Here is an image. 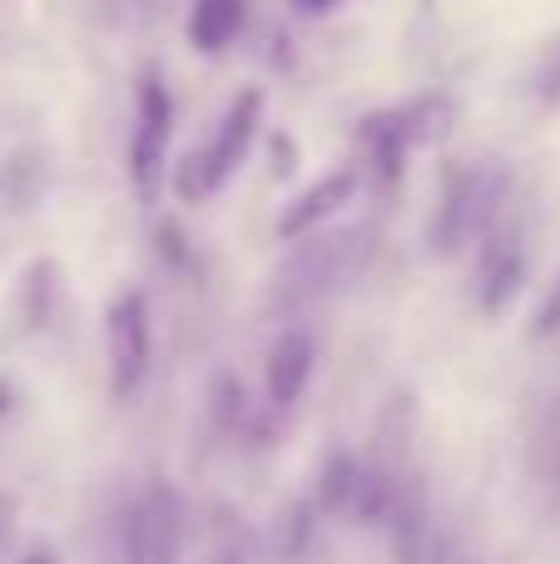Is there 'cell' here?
I'll use <instances>...</instances> for the list:
<instances>
[{
  "label": "cell",
  "mask_w": 560,
  "mask_h": 564,
  "mask_svg": "<svg viewBox=\"0 0 560 564\" xmlns=\"http://www.w3.org/2000/svg\"><path fill=\"white\" fill-rule=\"evenodd\" d=\"M502 204H506L502 169H476V164L446 169L442 204H437V218H432V248L442 258H452L466 243H482L486 234H496Z\"/></svg>",
  "instance_id": "cell-1"
},
{
  "label": "cell",
  "mask_w": 560,
  "mask_h": 564,
  "mask_svg": "<svg viewBox=\"0 0 560 564\" xmlns=\"http://www.w3.org/2000/svg\"><path fill=\"white\" fill-rule=\"evenodd\" d=\"M105 361H109V397L129 401L149 377L154 361V332H149V302L139 288H125L105 307Z\"/></svg>",
  "instance_id": "cell-2"
},
{
  "label": "cell",
  "mask_w": 560,
  "mask_h": 564,
  "mask_svg": "<svg viewBox=\"0 0 560 564\" xmlns=\"http://www.w3.org/2000/svg\"><path fill=\"white\" fill-rule=\"evenodd\" d=\"M129 564H179L184 555V496L169 480H149L129 510Z\"/></svg>",
  "instance_id": "cell-3"
},
{
  "label": "cell",
  "mask_w": 560,
  "mask_h": 564,
  "mask_svg": "<svg viewBox=\"0 0 560 564\" xmlns=\"http://www.w3.org/2000/svg\"><path fill=\"white\" fill-rule=\"evenodd\" d=\"M357 194H363V169H333V174H323L317 184H308L293 204H283V214H278V224H273L278 243H303V238H313L327 218H337L347 204H357Z\"/></svg>",
  "instance_id": "cell-4"
},
{
  "label": "cell",
  "mask_w": 560,
  "mask_h": 564,
  "mask_svg": "<svg viewBox=\"0 0 560 564\" xmlns=\"http://www.w3.org/2000/svg\"><path fill=\"white\" fill-rule=\"evenodd\" d=\"M258 129H263V89L248 85V89H238V95L228 99L224 119H218V134L204 144V164H208L214 188H224L228 178L244 169V159H248V149H254Z\"/></svg>",
  "instance_id": "cell-5"
},
{
  "label": "cell",
  "mask_w": 560,
  "mask_h": 564,
  "mask_svg": "<svg viewBox=\"0 0 560 564\" xmlns=\"http://www.w3.org/2000/svg\"><path fill=\"white\" fill-rule=\"evenodd\" d=\"M357 144H363V174H373L383 188H397L407 174V159H412L417 139H412V124H407V109H377V115L363 119L357 129Z\"/></svg>",
  "instance_id": "cell-6"
},
{
  "label": "cell",
  "mask_w": 560,
  "mask_h": 564,
  "mask_svg": "<svg viewBox=\"0 0 560 564\" xmlns=\"http://www.w3.org/2000/svg\"><path fill=\"white\" fill-rule=\"evenodd\" d=\"M313 367H317L313 332H303V327L278 332V341L268 347V361H263L268 406H273V411H293L298 397L308 391V381H313Z\"/></svg>",
  "instance_id": "cell-7"
},
{
  "label": "cell",
  "mask_w": 560,
  "mask_h": 564,
  "mask_svg": "<svg viewBox=\"0 0 560 564\" xmlns=\"http://www.w3.org/2000/svg\"><path fill=\"white\" fill-rule=\"evenodd\" d=\"M526 288V253L521 243L502 234L482 238V258H476V312L482 317H502Z\"/></svg>",
  "instance_id": "cell-8"
},
{
  "label": "cell",
  "mask_w": 560,
  "mask_h": 564,
  "mask_svg": "<svg viewBox=\"0 0 560 564\" xmlns=\"http://www.w3.org/2000/svg\"><path fill=\"white\" fill-rule=\"evenodd\" d=\"M387 535H392L397 564H427V555H432V506H427V486L417 476L397 480Z\"/></svg>",
  "instance_id": "cell-9"
},
{
  "label": "cell",
  "mask_w": 560,
  "mask_h": 564,
  "mask_svg": "<svg viewBox=\"0 0 560 564\" xmlns=\"http://www.w3.org/2000/svg\"><path fill=\"white\" fill-rule=\"evenodd\" d=\"M248 25V0H189L184 35L198 55H224Z\"/></svg>",
  "instance_id": "cell-10"
},
{
  "label": "cell",
  "mask_w": 560,
  "mask_h": 564,
  "mask_svg": "<svg viewBox=\"0 0 560 564\" xmlns=\"http://www.w3.org/2000/svg\"><path fill=\"white\" fill-rule=\"evenodd\" d=\"M129 184H134L139 204H154L159 188L169 184V134L134 124V134H129Z\"/></svg>",
  "instance_id": "cell-11"
},
{
  "label": "cell",
  "mask_w": 560,
  "mask_h": 564,
  "mask_svg": "<svg viewBox=\"0 0 560 564\" xmlns=\"http://www.w3.org/2000/svg\"><path fill=\"white\" fill-rule=\"evenodd\" d=\"M134 124L174 134V99H169V85L154 65L139 69V79H134Z\"/></svg>",
  "instance_id": "cell-12"
},
{
  "label": "cell",
  "mask_w": 560,
  "mask_h": 564,
  "mask_svg": "<svg viewBox=\"0 0 560 564\" xmlns=\"http://www.w3.org/2000/svg\"><path fill=\"white\" fill-rule=\"evenodd\" d=\"M402 109H407V124H412L417 144H437V139H446L452 124H456V99L452 95H422Z\"/></svg>",
  "instance_id": "cell-13"
},
{
  "label": "cell",
  "mask_w": 560,
  "mask_h": 564,
  "mask_svg": "<svg viewBox=\"0 0 560 564\" xmlns=\"http://www.w3.org/2000/svg\"><path fill=\"white\" fill-rule=\"evenodd\" d=\"M25 307H20V327L35 332L50 322V302H55V263H30L25 288H20Z\"/></svg>",
  "instance_id": "cell-14"
},
{
  "label": "cell",
  "mask_w": 560,
  "mask_h": 564,
  "mask_svg": "<svg viewBox=\"0 0 560 564\" xmlns=\"http://www.w3.org/2000/svg\"><path fill=\"white\" fill-rule=\"evenodd\" d=\"M214 416H218V426H224V431L248 426V416H254V411H248V391H244V381L228 377V371L214 381Z\"/></svg>",
  "instance_id": "cell-15"
},
{
  "label": "cell",
  "mask_w": 560,
  "mask_h": 564,
  "mask_svg": "<svg viewBox=\"0 0 560 564\" xmlns=\"http://www.w3.org/2000/svg\"><path fill=\"white\" fill-rule=\"evenodd\" d=\"M551 337H560V273L551 288H546L541 307H536V317H531V341H551Z\"/></svg>",
  "instance_id": "cell-16"
},
{
  "label": "cell",
  "mask_w": 560,
  "mask_h": 564,
  "mask_svg": "<svg viewBox=\"0 0 560 564\" xmlns=\"http://www.w3.org/2000/svg\"><path fill=\"white\" fill-rule=\"evenodd\" d=\"M154 243H159V253H164L174 268H184V263H189V248H184V234H179V224H159Z\"/></svg>",
  "instance_id": "cell-17"
},
{
  "label": "cell",
  "mask_w": 560,
  "mask_h": 564,
  "mask_svg": "<svg viewBox=\"0 0 560 564\" xmlns=\"http://www.w3.org/2000/svg\"><path fill=\"white\" fill-rule=\"evenodd\" d=\"M541 105L560 109V50L546 59V69H541Z\"/></svg>",
  "instance_id": "cell-18"
},
{
  "label": "cell",
  "mask_w": 560,
  "mask_h": 564,
  "mask_svg": "<svg viewBox=\"0 0 560 564\" xmlns=\"http://www.w3.org/2000/svg\"><path fill=\"white\" fill-rule=\"evenodd\" d=\"M15 516H20L15 496H10V490H0V550H6L10 535H15Z\"/></svg>",
  "instance_id": "cell-19"
},
{
  "label": "cell",
  "mask_w": 560,
  "mask_h": 564,
  "mask_svg": "<svg viewBox=\"0 0 560 564\" xmlns=\"http://www.w3.org/2000/svg\"><path fill=\"white\" fill-rule=\"evenodd\" d=\"M546 456H551V466H546V476H551V486H556V500H560V416H556L551 436H546Z\"/></svg>",
  "instance_id": "cell-20"
},
{
  "label": "cell",
  "mask_w": 560,
  "mask_h": 564,
  "mask_svg": "<svg viewBox=\"0 0 560 564\" xmlns=\"http://www.w3.org/2000/svg\"><path fill=\"white\" fill-rule=\"evenodd\" d=\"M288 6H293V15H333L337 6H343V0H288Z\"/></svg>",
  "instance_id": "cell-21"
},
{
  "label": "cell",
  "mask_w": 560,
  "mask_h": 564,
  "mask_svg": "<svg viewBox=\"0 0 560 564\" xmlns=\"http://www.w3.org/2000/svg\"><path fill=\"white\" fill-rule=\"evenodd\" d=\"M15 411V387H10V377H0V416H10Z\"/></svg>",
  "instance_id": "cell-22"
},
{
  "label": "cell",
  "mask_w": 560,
  "mask_h": 564,
  "mask_svg": "<svg viewBox=\"0 0 560 564\" xmlns=\"http://www.w3.org/2000/svg\"><path fill=\"white\" fill-rule=\"evenodd\" d=\"M20 564H60V560H55V550H50V545H35Z\"/></svg>",
  "instance_id": "cell-23"
},
{
  "label": "cell",
  "mask_w": 560,
  "mask_h": 564,
  "mask_svg": "<svg viewBox=\"0 0 560 564\" xmlns=\"http://www.w3.org/2000/svg\"><path fill=\"white\" fill-rule=\"evenodd\" d=\"M214 564H238V560H228V555H224V560H214Z\"/></svg>",
  "instance_id": "cell-24"
},
{
  "label": "cell",
  "mask_w": 560,
  "mask_h": 564,
  "mask_svg": "<svg viewBox=\"0 0 560 564\" xmlns=\"http://www.w3.org/2000/svg\"><path fill=\"white\" fill-rule=\"evenodd\" d=\"M422 6H432V0H422Z\"/></svg>",
  "instance_id": "cell-25"
}]
</instances>
